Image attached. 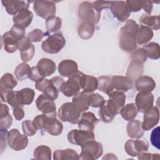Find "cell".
<instances>
[{
	"label": "cell",
	"instance_id": "1",
	"mask_svg": "<svg viewBox=\"0 0 160 160\" xmlns=\"http://www.w3.org/2000/svg\"><path fill=\"white\" fill-rule=\"evenodd\" d=\"M139 25L132 19L127 20L125 25L120 29L119 44L124 52L130 53L137 48L136 34Z\"/></svg>",
	"mask_w": 160,
	"mask_h": 160
},
{
	"label": "cell",
	"instance_id": "2",
	"mask_svg": "<svg viewBox=\"0 0 160 160\" xmlns=\"http://www.w3.org/2000/svg\"><path fill=\"white\" fill-rule=\"evenodd\" d=\"M32 122L37 130L44 131L52 136L60 135L63 130L62 122L56 118L50 117L44 114L36 116Z\"/></svg>",
	"mask_w": 160,
	"mask_h": 160
},
{
	"label": "cell",
	"instance_id": "3",
	"mask_svg": "<svg viewBox=\"0 0 160 160\" xmlns=\"http://www.w3.org/2000/svg\"><path fill=\"white\" fill-rule=\"evenodd\" d=\"M85 74L78 71L75 74L69 78L68 80L64 82L61 86V92L66 97H71L77 95L82 89Z\"/></svg>",
	"mask_w": 160,
	"mask_h": 160
},
{
	"label": "cell",
	"instance_id": "4",
	"mask_svg": "<svg viewBox=\"0 0 160 160\" xmlns=\"http://www.w3.org/2000/svg\"><path fill=\"white\" fill-rule=\"evenodd\" d=\"M81 112L82 111L72 102H67L59 108L58 117L63 122L76 124L78 123Z\"/></svg>",
	"mask_w": 160,
	"mask_h": 160
},
{
	"label": "cell",
	"instance_id": "5",
	"mask_svg": "<svg viewBox=\"0 0 160 160\" xmlns=\"http://www.w3.org/2000/svg\"><path fill=\"white\" fill-rule=\"evenodd\" d=\"M102 154V145L94 139L90 140L81 146V152L78 159L95 160L99 158Z\"/></svg>",
	"mask_w": 160,
	"mask_h": 160
},
{
	"label": "cell",
	"instance_id": "6",
	"mask_svg": "<svg viewBox=\"0 0 160 160\" xmlns=\"http://www.w3.org/2000/svg\"><path fill=\"white\" fill-rule=\"evenodd\" d=\"M66 40L61 32H56L50 35L42 42V50L49 54L59 52L65 46Z\"/></svg>",
	"mask_w": 160,
	"mask_h": 160
},
{
	"label": "cell",
	"instance_id": "7",
	"mask_svg": "<svg viewBox=\"0 0 160 160\" xmlns=\"http://www.w3.org/2000/svg\"><path fill=\"white\" fill-rule=\"evenodd\" d=\"M78 15L82 21L97 24L101 18V12H98L90 2H82L78 6Z\"/></svg>",
	"mask_w": 160,
	"mask_h": 160
},
{
	"label": "cell",
	"instance_id": "8",
	"mask_svg": "<svg viewBox=\"0 0 160 160\" xmlns=\"http://www.w3.org/2000/svg\"><path fill=\"white\" fill-rule=\"evenodd\" d=\"M33 9L38 16L46 20L54 16L56 13V4L51 1H35L33 4Z\"/></svg>",
	"mask_w": 160,
	"mask_h": 160
},
{
	"label": "cell",
	"instance_id": "9",
	"mask_svg": "<svg viewBox=\"0 0 160 160\" xmlns=\"http://www.w3.org/2000/svg\"><path fill=\"white\" fill-rule=\"evenodd\" d=\"M28 138L26 135L21 134L17 129H12L8 132V144L13 150L18 151L24 149L28 144Z\"/></svg>",
	"mask_w": 160,
	"mask_h": 160
},
{
	"label": "cell",
	"instance_id": "10",
	"mask_svg": "<svg viewBox=\"0 0 160 160\" xmlns=\"http://www.w3.org/2000/svg\"><path fill=\"white\" fill-rule=\"evenodd\" d=\"M68 141L74 145L81 146L86 142L95 139L93 131L83 129H72L68 134Z\"/></svg>",
	"mask_w": 160,
	"mask_h": 160
},
{
	"label": "cell",
	"instance_id": "11",
	"mask_svg": "<svg viewBox=\"0 0 160 160\" xmlns=\"http://www.w3.org/2000/svg\"><path fill=\"white\" fill-rule=\"evenodd\" d=\"M149 149V142L146 139L140 140L137 139H129L124 144V149L126 153L132 157L138 156L141 152L148 151Z\"/></svg>",
	"mask_w": 160,
	"mask_h": 160
},
{
	"label": "cell",
	"instance_id": "12",
	"mask_svg": "<svg viewBox=\"0 0 160 160\" xmlns=\"http://www.w3.org/2000/svg\"><path fill=\"white\" fill-rule=\"evenodd\" d=\"M38 109L43 114L52 118H56V106L54 101L49 99L44 94H40L36 100Z\"/></svg>",
	"mask_w": 160,
	"mask_h": 160
},
{
	"label": "cell",
	"instance_id": "13",
	"mask_svg": "<svg viewBox=\"0 0 160 160\" xmlns=\"http://www.w3.org/2000/svg\"><path fill=\"white\" fill-rule=\"evenodd\" d=\"M154 104V96L151 92L139 91L135 99V105L138 111L144 112L151 108Z\"/></svg>",
	"mask_w": 160,
	"mask_h": 160
},
{
	"label": "cell",
	"instance_id": "14",
	"mask_svg": "<svg viewBox=\"0 0 160 160\" xmlns=\"http://www.w3.org/2000/svg\"><path fill=\"white\" fill-rule=\"evenodd\" d=\"M35 88L52 101L56 100L58 97L59 91L51 79L44 78L43 80L36 82Z\"/></svg>",
	"mask_w": 160,
	"mask_h": 160
},
{
	"label": "cell",
	"instance_id": "15",
	"mask_svg": "<svg viewBox=\"0 0 160 160\" xmlns=\"http://www.w3.org/2000/svg\"><path fill=\"white\" fill-rule=\"evenodd\" d=\"M159 111L157 107L152 106L144 112L142 128L144 131H149L159 122Z\"/></svg>",
	"mask_w": 160,
	"mask_h": 160
},
{
	"label": "cell",
	"instance_id": "16",
	"mask_svg": "<svg viewBox=\"0 0 160 160\" xmlns=\"http://www.w3.org/2000/svg\"><path fill=\"white\" fill-rule=\"evenodd\" d=\"M110 9L114 16L121 22L126 21L131 14L126 1H112Z\"/></svg>",
	"mask_w": 160,
	"mask_h": 160
},
{
	"label": "cell",
	"instance_id": "17",
	"mask_svg": "<svg viewBox=\"0 0 160 160\" xmlns=\"http://www.w3.org/2000/svg\"><path fill=\"white\" fill-rule=\"evenodd\" d=\"M99 121L92 112H84L78 121V128L86 131H93L95 126Z\"/></svg>",
	"mask_w": 160,
	"mask_h": 160
},
{
	"label": "cell",
	"instance_id": "18",
	"mask_svg": "<svg viewBox=\"0 0 160 160\" xmlns=\"http://www.w3.org/2000/svg\"><path fill=\"white\" fill-rule=\"evenodd\" d=\"M3 6L5 8L6 12L14 16L22 9H28L29 3L31 2L26 1H16V0H5L1 1Z\"/></svg>",
	"mask_w": 160,
	"mask_h": 160
},
{
	"label": "cell",
	"instance_id": "19",
	"mask_svg": "<svg viewBox=\"0 0 160 160\" xmlns=\"http://www.w3.org/2000/svg\"><path fill=\"white\" fill-rule=\"evenodd\" d=\"M78 71V64L72 59H64L59 63L58 72L63 77L69 78Z\"/></svg>",
	"mask_w": 160,
	"mask_h": 160
},
{
	"label": "cell",
	"instance_id": "20",
	"mask_svg": "<svg viewBox=\"0 0 160 160\" xmlns=\"http://www.w3.org/2000/svg\"><path fill=\"white\" fill-rule=\"evenodd\" d=\"M33 19V13L28 9H24L19 11L13 16V22L14 24L28 28L31 23Z\"/></svg>",
	"mask_w": 160,
	"mask_h": 160
},
{
	"label": "cell",
	"instance_id": "21",
	"mask_svg": "<svg viewBox=\"0 0 160 160\" xmlns=\"http://www.w3.org/2000/svg\"><path fill=\"white\" fill-rule=\"evenodd\" d=\"M114 89L121 92H126L133 87V82L129 78L122 76H114L111 78Z\"/></svg>",
	"mask_w": 160,
	"mask_h": 160
},
{
	"label": "cell",
	"instance_id": "22",
	"mask_svg": "<svg viewBox=\"0 0 160 160\" xmlns=\"http://www.w3.org/2000/svg\"><path fill=\"white\" fill-rule=\"evenodd\" d=\"M36 66L44 78L52 75L56 70V63L52 60L45 58L41 59Z\"/></svg>",
	"mask_w": 160,
	"mask_h": 160
},
{
	"label": "cell",
	"instance_id": "23",
	"mask_svg": "<svg viewBox=\"0 0 160 160\" xmlns=\"http://www.w3.org/2000/svg\"><path fill=\"white\" fill-rule=\"evenodd\" d=\"M18 82L11 73H5L0 79V91L2 94H6L12 91L17 86Z\"/></svg>",
	"mask_w": 160,
	"mask_h": 160
},
{
	"label": "cell",
	"instance_id": "24",
	"mask_svg": "<svg viewBox=\"0 0 160 160\" xmlns=\"http://www.w3.org/2000/svg\"><path fill=\"white\" fill-rule=\"evenodd\" d=\"M135 86L138 91L151 92L156 88V82L150 76H141L136 80Z\"/></svg>",
	"mask_w": 160,
	"mask_h": 160
},
{
	"label": "cell",
	"instance_id": "25",
	"mask_svg": "<svg viewBox=\"0 0 160 160\" xmlns=\"http://www.w3.org/2000/svg\"><path fill=\"white\" fill-rule=\"evenodd\" d=\"M128 136L132 139H140L144 135L142 122L139 120H131L127 124Z\"/></svg>",
	"mask_w": 160,
	"mask_h": 160
},
{
	"label": "cell",
	"instance_id": "26",
	"mask_svg": "<svg viewBox=\"0 0 160 160\" xmlns=\"http://www.w3.org/2000/svg\"><path fill=\"white\" fill-rule=\"evenodd\" d=\"M143 64L136 61H132L127 68L126 77L131 81H135L143 73Z\"/></svg>",
	"mask_w": 160,
	"mask_h": 160
},
{
	"label": "cell",
	"instance_id": "27",
	"mask_svg": "<svg viewBox=\"0 0 160 160\" xmlns=\"http://www.w3.org/2000/svg\"><path fill=\"white\" fill-rule=\"evenodd\" d=\"M153 35L154 33L151 28L140 25L136 34V42L140 45L146 44L152 38Z\"/></svg>",
	"mask_w": 160,
	"mask_h": 160
},
{
	"label": "cell",
	"instance_id": "28",
	"mask_svg": "<svg viewBox=\"0 0 160 160\" xmlns=\"http://www.w3.org/2000/svg\"><path fill=\"white\" fill-rule=\"evenodd\" d=\"M2 44L4 50L8 53H13L18 49V40L13 38L9 32H6L2 36Z\"/></svg>",
	"mask_w": 160,
	"mask_h": 160
},
{
	"label": "cell",
	"instance_id": "29",
	"mask_svg": "<svg viewBox=\"0 0 160 160\" xmlns=\"http://www.w3.org/2000/svg\"><path fill=\"white\" fill-rule=\"evenodd\" d=\"M95 31L94 24L88 21H82L78 29L79 36L82 39H88L92 38Z\"/></svg>",
	"mask_w": 160,
	"mask_h": 160
},
{
	"label": "cell",
	"instance_id": "30",
	"mask_svg": "<svg viewBox=\"0 0 160 160\" xmlns=\"http://www.w3.org/2000/svg\"><path fill=\"white\" fill-rule=\"evenodd\" d=\"M35 92L32 89L26 88L18 91V98L21 106L31 104L34 98Z\"/></svg>",
	"mask_w": 160,
	"mask_h": 160
},
{
	"label": "cell",
	"instance_id": "31",
	"mask_svg": "<svg viewBox=\"0 0 160 160\" xmlns=\"http://www.w3.org/2000/svg\"><path fill=\"white\" fill-rule=\"evenodd\" d=\"M90 92H86L84 91L79 92L77 95L73 96L72 102L82 111L85 112L89 109L88 96Z\"/></svg>",
	"mask_w": 160,
	"mask_h": 160
},
{
	"label": "cell",
	"instance_id": "32",
	"mask_svg": "<svg viewBox=\"0 0 160 160\" xmlns=\"http://www.w3.org/2000/svg\"><path fill=\"white\" fill-rule=\"evenodd\" d=\"M139 22L140 24L148 26L154 30H158L160 28L159 15L150 16L146 14H142L139 19Z\"/></svg>",
	"mask_w": 160,
	"mask_h": 160
},
{
	"label": "cell",
	"instance_id": "33",
	"mask_svg": "<svg viewBox=\"0 0 160 160\" xmlns=\"http://www.w3.org/2000/svg\"><path fill=\"white\" fill-rule=\"evenodd\" d=\"M78 157L79 155L77 152L70 148L66 149H58L53 153V159L54 160L78 159Z\"/></svg>",
	"mask_w": 160,
	"mask_h": 160
},
{
	"label": "cell",
	"instance_id": "34",
	"mask_svg": "<svg viewBox=\"0 0 160 160\" xmlns=\"http://www.w3.org/2000/svg\"><path fill=\"white\" fill-rule=\"evenodd\" d=\"M119 113L124 120L130 121L136 117L138 109L134 103H129L121 109Z\"/></svg>",
	"mask_w": 160,
	"mask_h": 160
},
{
	"label": "cell",
	"instance_id": "35",
	"mask_svg": "<svg viewBox=\"0 0 160 160\" xmlns=\"http://www.w3.org/2000/svg\"><path fill=\"white\" fill-rule=\"evenodd\" d=\"M97 79L98 81V89L99 91L107 94L108 95L114 91V89L111 78L107 76H101Z\"/></svg>",
	"mask_w": 160,
	"mask_h": 160
},
{
	"label": "cell",
	"instance_id": "36",
	"mask_svg": "<svg viewBox=\"0 0 160 160\" xmlns=\"http://www.w3.org/2000/svg\"><path fill=\"white\" fill-rule=\"evenodd\" d=\"M31 68L26 62L19 64L14 69V75L18 80L23 81L29 78L31 74Z\"/></svg>",
	"mask_w": 160,
	"mask_h": 160
},
{
	"label": "cell",
	"instance_id": "37",
	"mask_svg": "<svg viewBox=\"0 0 160 160\" xmlns=\"http://www.w3.org/2000/svg\"><path fill=\"white\" fill-rule=\"evenodd\" d=\"M51 149L45 145H40L36 147L34 151V158L36 160H51Z\"/></svg>",
	"mask_w": 160,
	"mask_h": 160
},
{
	"label": "cell",
	"instance_id": "38",
	"mask_svg": "<svg viewBox=\"0 0 160 160\" xmlns=\"http://www.w3.org/2000/svg\"><path fill=\"white\" fill-rule=\"evenodd\" d=\"M106 102V101H105ZM100 119L104 122H110L112 121L116 114L108 107L106 102L102 105L99 110Z\"/></svg>",
	"mask_w": 160,
	"mask_h": 160
},
{
	"label": "cell",
	"instance_id": "39",
	"mask_svg": "<svg viewBox=\"0 0 160 160\" xmlns=\"http://www.w3.org/2000/svg\"><path fill=\"white\" fill-rule=\"evenodd\" d=\"M146 52L148 57L152 59H158L160 57V48L159 44L151 42L143 46V48Z\"/></svg>",
	"mask_w": 160,
	"mask_h": 160
},
{
	"label": "cell",
	"instance_id": "40",
	"mask_svg": "<svg viewBox=\"0 0 160 160\" xmlns=\"http://www.w3.org/2000/svg\"><path fill=\"white\" fill-rule=\"evenodd\" d=\"M98 79L92 76L85 74L82 89L86 92H92L98 89Z\"/></svg>",
	"mask_w": 160,
	"mask_h": 160
},
{
	"label": "cell",
	"instance_id": "41",
	"mask_svg": "<svg viewBox=\"0 0 160 160\" xmlns=\"http://www.w3.org/2000/svg\"><path fill=\"white\" fill-rule=\"evenodd\" d=\"M62 26V20L56 16L51 17L46 20V27L50 32H55L59 31Z\"/></svg>",
	"mask_w": 160,
	"mask_h": 160
},
{
	"label": "cell",
	"instance_id": "42",
	"mask_svg": "<svg viewBox=\"0 0 160 160\" xmlns=\"http://www.w3.org/2000/svg\"><path fill=\"white\" fill-rule=\"evenodd\" d=\"M109 99L112 100L119 109H121L126 101V95L124 92L119 91H113L109 94H108Z\"/></svg>",
	"mask_w": 160,
	"mask_h": 160
},
{
	"label": "cell",
	"instance_id": "43",
	"mask_svg": "<svg viewBox=\"0 0 160 160\" xmlns=\"http://www.w3.org/2000/svg\"><path fill=\"white\" fill-rule=\"evenodd\" d=\"M88 104L93 108H100L105 102L104 98L98 93L90 92L88 96Z\"/></svg>",
	"mask_w": 160,
	"mask_h": 160
},
{
	"label": "cell",
	"instance_id": "44",
	"mask_svg": "<svg viewBox=\"0 0 160 160\" xmlns=\"http://www.w3.org/2000/svg\"><path fill=\"white\" fill-rule=\"evenodd\" d=\"M22 128L24 134L28 136H32L37 132V129L34 126L32 121L30 120H26L22 121Z\"/></svg>",
	"mask_w": 160,
	"mask_h": 160
},
{
	"label": "cell",
	"instance_id": "45",
	"mask_svg": "<svg viewBox=\"0 0 160 160\" xmlns=\"http://www.w3.org/2000/svg\"><path fill=\"white\" fill-rule=\"evenodd\" d=\"M26 28L22 26L14 24L11 29L9 31V34L15 39L19 41L24 37L26 34Z\"/></svg>",
	"mask_w": 160,
	"mask_h": 160
},
{
	"label": "cell",
	"instance_id": "46",
	"mask_svg": "<svg viewBox=\"0 0 160 160\" xmlns=\"http://www.w3.org/2000/svg\"><path fill=\"white\" fill-rule=\"evenodd\" d=\"M131 58L132 61H136L143 64L147 60L148 55L144 48H139L133 51Z\"/></svg>",
	"mask_w": 160,
	"mask_h": 160
},
{
	"label": "cell",
	"instance_id": "47",
	"mask_svg": "<svg viewBox=\"0 0 160 160\" xmlns=\"http://www.w3.org/2000/svg\"><path fill=\"white\" fill-rule=\"evenodd\" d=\"M44 32L40 29H34L28 34V38L30 39L31 42H37L42 41L43 37L44 36Z\"/></svg>",
	"mask_w": 160,
	"mask_h": 160
},
{
	"label": "cell",
	"instance_id": "48",
	"mask_svg": "<svg viewBox=\"0 0 160 160\" xmlns=\"http://www.w3.org/2000/svg\"><path fill=\"white\" fill-rule=\"evenodd\" d=\"M126 4L130 12H138L142 9L144 1L142 0H128L126 1Z\"/></svg>",
	"mask_w": 160,
	"mask_h": 160
},
{
	"label": "cell",
	"instance_id": "49",
	"mask_svg": "<svg viewBox=\"0 0 160 160\" xmlns=\"http://www.w3.org/2000/svg\"><path fill=\"white\" fill-rule=\"evenodd\" d=\"M34 52H35V47L32 44L31 46L28 49L20 52L21 58L22 61L24 62H26L31 61L34 55Z\"/></svg>",
	"mask_w": 160,
	"mask_h": 160
},
{
	"label": "cell",
	"instance_id": "50",
	"mask_svg": "<svg viewBox=\"0 0 160 160\" xmlns=\"http://www.w3.org/2000/svg\"><path fill=\"white\" fill-rule=\"evenodd\" d=\"M159 127L158 126L157 128H154L151 134L150 140L152 145L156 148L157 149H159Z\"/></svg>",
	"mask_w": 160,
	"mask_h": 160
},
{
	"label": "cell",
	"instance_id": "51",
	"mask_svg": "<svg viewBox=\"0 0 160 160\" xmlns=\"http://www.w3.org/2000/svg\"><path fill=\"white\" fill-rule=\"evenodd\" d=\"M29 78L31 81L38 82H39L43 80L45 78L41 74V72H39L37 66H33L31 68V74H30Z\"/></svg>",
	"mask_w": 160,
	"mask_h": 160
},
{
	"label": "cell",
	"instance_id": "52",
	"mask_svg": "<svg viewBox=\"0 0 160 160\" xmlns=\"http://www.w3.org/2000/svg\"><path fill=\"white\" fill-rule=\"evenodd\" d=\"M112 1H96L92 4L94 8L98 11L101 12L103 9L110 8Z\"/></svg>",
	"mask_w": 160,
	"mask_h": 160
},
{
	"label": "cell",
	"instance_id": "53",
	"mask_svg": "<svg viewBox=\"0 0 160 160\" xmlns=\"http://www.w3.org/2000/svg\"><path fill=\"white\" fill-rule=\"evenodd\" d=\"M12 122V118L10 114L0 118V129H9Z\"/></svg>",
	"mask_w": 160,
	"mask_h": 160
},
{
	"label": "cell",
	"instance_id": "54",
	"mask_svg": "<svg viewBox=\"0 0 160 160\" xmlns=\"http://www.w3.org/2000/svg\"><path fill=\"white\" fill-rule=\"evenodd\" d=\"M31 41L28 37H24L18 41V49L19 50L20 52L26 51L31 46Z\"/></svg>",
	"mask_w": 160,
	"mask_h": 160
},
{
	"label": "cell",
	"instance_id": "55",
	"mask_svg": "<svg viewBox=\"0 0 160 160\" xmlns=\"http://www.w3.org/2000/svg\"><path fill=\"white\" fill-rule=\"evenodd\" d=\"M9 131L7 129H0L1 134V152L2 153L6 148L8 142V136Z\"/></svg>",
	"mask_w": 160,
	"mask_h": 160
},
{
	"label": "cell",
	"instance_id": "56",
	"mask_svg": "<svg viewBox=\"0 0 160 160\" xmlns=\"http://www.w3.org/2000/svg\"><path fill=\"white\" fill-rule=\"evenodd\" d=\"M13 114L17 121H21L24 116V111L22 106L13 108Z\"/></svg>",
	"mask_w": 160,
	"mask_h": 160
},
{
	"label": "cell",
	"instance_id": "57",
	"mask_svg": "<svg viewBox=\"0 0 160 160\" xmlns=\"http://www.w3.org/2000/svg\"><path fill=\"white\" fill-rule=\"evenodd\" d=\"M159 154L158 153L151 154L148 152H141L138 156V159H159Z\"/></svg>",
	"mask_w": 160,
	"mask_h": 160
},
{
	"label": "cell",
	"instance_id": "58",
	"mask_svg": "<svg viewBox=\"0 0 160 160\" xmlns=\"http://www.w3.org/2000/svg\"><path fill=\"white\" fill-rule=\"evenodd\" d=\"M51 80L52 81V82H53L54 86L58 89L59 91L61 92V86H62L63 82H64L63 78L60 76H55V77L52 78L51 79Z\"/></svg>",
	"mask_w": 160,
	"mask_h": 160
},
{
	"label": "cell",
	"instance_id": "59",
	"mask_svg": "<svg viewBox=\"0 0 160 160\" xmlns=\"http://www.w3.org/2000/svg\"><path fill=\"white\" fill-rule=\"evenodd\" d=\"M152 7H153V2L152 1H147V0L144 1L142 9L148 15L151 14V12L152 10Z\"/></svg>",
	"mask_w": 160,
	"mask_h": 160
},
{
	"label": "cell",
	"instance_id": "60",
	"mask_svg": "<svg viewBox=\"0 0 160 160\" xmlns=\"http://www.w3.org/2000/svg\"><path fill=\"white\" fill-rule=\"evenodd\" d=\"M9 113V108L5 104H1L0 106V118L7 116Z\"/></svg>",
	"mask_w": 160,
	"mask_h": 160
},
{
	"label": "cell",
	"instance_id": "61",
	"mask_svg": "<svg viewBox=\"0 0 160 160\" xmlns=\"http://www.w3.org/2000/svg\"><path fill=\"white\" fill-rule=\"evenodd\" d=\"M117 159V157L113 154V153H108L106 154L102 158V159Z\"/></svg>",
	"mask_w": 160,
	"mask_h": 160
}]
</instances>
